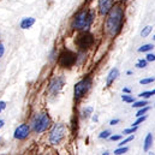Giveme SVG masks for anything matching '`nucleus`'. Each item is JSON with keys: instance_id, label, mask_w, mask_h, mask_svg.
<instances>
[{"instance_id": "nucleus-1", "label": "nucleus", "mask_w": 155, "mask_h": 155, "mask_svg": "<svg viewBox=\"0 0 155 155\" xmlns=\"http://www.w3.org/2000/svg\"><path fill=\"white\" fill-rule=\"evenodd\" d=\"M108 12L110 15L106 22V29L112 36H114L121 29L123 21H124V11L120 6H114Z\"/></svg>"}, {"instance_id": "nucleus-2", "label": "nucleus", "mask_w": 155, "mask_h": 155, "mask_svg": "<svg viewBox=\"0 0 155 155\" xmlns=\"http://www.w3.org/2000/svg\"><path fill=\"white\" fill-rule=\"evenodd\" d=\"M49 124H51V119H49V117L47 116L46 113H40V114H38V116L34 118V120H33L34 130H35L38 134L43 132L45 130H47L48 126H49Z\"/></svg>"}, {"instance_id": "nucleus-3", "label": "nucleus", "mask_w": 155, "mask_h": 155, "mask_svg": "<svg viewBox=\"0 0 155 155\" xmlns=\"http://www.w3.org/2000/svg\"><path fill=\"white\" fill-rule=\"evenodd\" d=\"M65 131H66V129H65V125L64 124H61V123H59V124H57L54 127H53V130H52V132H51V136H49V142L52 143V144H59L61 141H63V138L65 137Z\"/></svg>"}, {"instance_id": "nucleus-4", "label": "nucleus", "mask_w": 155, "mask_h": 155, "mask_svg": "<svg viewBox=\"0 0 155 155\" xmlns=\"http://www.w3.org/2000/svg\"><path fill=\"white\" fill-rule=\"evenodd\" d=\"M75 42H76V45H77V47L79 49L85 51V49H88L89 47L93 46V43H94V38H93V35L89 34V33H82V34H79L77 36V39H76Z\"/></svg>"}, {"instance_id": "nucleus-5", "label": "nucleus", "mask_w": 155, "mask_h": 155, "mask_svg": "<svg viewBox=\"0 0 155 155\" xmlns=\"http://www.w3.org/2000/svg\"><path fill=\"white\" fill-rule=\"evenodd\" d=\"M76 61V54L70 51H64L59 57V65L63 68H71Z\"/></svg>"}, {"instance_id": "nucleus-6", "label": "nucleus", "mask_w": 155, "mask_h": 155, "mask_svg": "<svg viewBox=\"0 0 155 155\" xmlns=\"http://www.w3.org/2000/svg\"><path fill=\"white\" fill-rule=\"evenodd\" d=\"M90 85H91V79L90 78H84L81 82H78L75 85V97L81 99L90 89Z\"/></svg>"}, {"instance_id": "nucleus-7", "label": "nucleus", "mask_w": 155, "mask_h": 155, "mask_svg": "<svg viewBox=\"0 0 155 155\" xmlns=\"http://www.w3.org/2000/svg\"><path fill=\"white\" fill-rule=\"evenodd\" d=\"M87 15H88V11L87 10H83V11H81L77 16L75 17V21L72 23V27L75 29H84L85 21H87Z\"/></svg>"}, {"instance_id": "nucleus-8", "label": "nucleus", "mask_w": 155, "mask_h": 155, "mask_svg": "<svg viewBox=\"0 0 155 155\" xmlns=\"http://www.w3.org/2000/svg\"><path fill=\"white\" fill-rule=\"evenodd\" d=\"M28 136H29V126L27 124H21L15 131V138L17 140H24Z\"/></svg>"}, {"instance_id": "nucleus-9", "label": "nucleus", "mask_w": 155, "mask_h": 155, "mask_svg": "<svg viewBox=\"0 0 155 155\" xmlns=\"http://www.w3.org/2000/svg\"><path fill=\"white\" fill-rule=\"evenodd\" d=\"M63 84H64V78L63 77H57L52 81V83L49 84V91L52 94H57L61 88H63Z\"/></svg>"}, {"instance_id": "nucleus-10", "label": "nucleus", "mask_w": 155, "mask_h": 155, "mask_svg": "<svg viewBox=\"0 0 155 155\" xmlns=\"http://www.w3.org/2000/svg\"><path fill=\"white\" fill-rule=\"evenodd\" d=\"M113 6V0H99V8L101 15H107Z\"/></svg>"}, {"instance_id": "nucleus-11", "label": "nucleus", "mask_w": 155, "mask_h": 155, "mask_svg": "<svg viewBox=\"0 0 155 155\" xmlns=\"http://www.w3.org/2000/svg\"><path fill=\"white\" fill-rule=\"evenodd\" d=\"M118 76H119V71H118V69H112V70L110 71V74H108L107 78H106V84H107V85H111V83H112Z\"/></svg>"}, {"instance_id": "nucleus-12", "label": "nucleus", "mask_w": 155, "mask_h": 155, "mask_svg": "<svg viewBox=\"0 0 155 155\" xmlns=\"http://www.w3.org/2000/svg\"><path fill=\"white\" fill-rule=\"evenodd\" d=\"M34 23H35V18H33V17L23 18V21L21 22V28H22V29H28V28H30Z\"/></svg>"}, {"instance_id": "nucleus-13", "label": "nucleus", "mask_w": 155, "mask_h": 155, "mask_svg": "<svg viewBox=\"0 0 155 155\" xmlns=\"http://www.w3.org/2000/svg\"><path fill=\"white\" fill-rule=\"evenodd\" d=\"M93 19H94V11H90V12H88V15H87V21H85L84 30H88V29H89V27H90L91 23H93Z\"/></svg>"}, {"instance_id": "nucleus-14", "label": "nucleus", "mask_w": 155, "mask_h": 155, "mask_svg": "<svg viewBox=\"0 0 155 155\" xmlns=\"http://www.w3.org/2000/svg\"><path fill=\"white\" fill-rule=\"evenodd\" d=\"M152 143H153V137H152V134H148L147 137H146V141H144V150L148 152L149 148L152 147Z\"/></svg>"}, {"instance_id": "nucleus-15", "label": "nucleus", "mask_w": 155, "mask_h": 155, "mask_svg": "<svg viewBox=\"0 0 155 155\" xmlns=\"http://www.w3.org/2000/svg\"><path fill=\"white\" fill-rule=\"evenodd\" d=\"M153 30V27H150V25H148V27H146L143 30H142V33H141V36L142 38H146V36H148L149 34H150V31Z\"/></svg>"}, {"instance_id": "nucleus-16", "label": "nucleus", "mask_w": 155, "mask_h": 155, "mask_svg": "<svg viewBox=\"0 0 155 155\" xmlns=\"http://www.w3.org/2000/svg\"><path fill=\"white\" fill-rule=\"evenodd\" d=\"M153 48H154L153 45H144V46H142V47L138 48V52H147V51H150Z\"/></svg>"}, {"instance_id": "nucleus-17", "label": "nucleus", "mask_w": 155, "mask_h": 155, "mask_svg": "<svg viewBox=\"0 0 155 155\" xmlns=\"http://www.w3.org/2000/svg\"><path fill=\"white\" fill-rule=\"evenodd\" d=\"M146 66H147V60H143V59H140L136 64V68H138V69H143Z\"/></svg>"}, {"instance_id": "nucleus-18", "label": "nucleus", "mask_w": 155, "mask_h": 155, "mask_svg": "<svg viewBox=\"0 0 155 155\" xmlns=\"http://www.w3.org/2000/svg\"><path fill=\"white\" fill-rule=\"evenodd\" d=\"M154 94H155V90H150V91H143V93H141L140 96L141 97H149V96H152Z\"/></svg>"}, {"instance_id": "nucleus-19", "label": "nucleus", "mask_w": 155, "mask_h": 155, "mask_svg": "<svg viewBox=\"0 0 155 155\" xmlns=\"http://www.w3.org/2000/svg\"><path fill=\"white\" fill-rule=\"evenodd\" d=\"M148 111H149V108H148V107H146V106H143V107H142V108H141V110L137 112V114H136V116H137V117L143 116V114H146Z\"/></svg>"}, {"instance_id": "nucleus-20", "label": "nucleus", "mask_w": 155, "mask_h": 155, "mask_svg": "<svg viewBox=\"0 0 155 155\" xmlns=\"http://www.w3.org/2000/svg\"><path fill=\"white\" fill-rule=\"evenodd\" d=\"M126 152H127V148H126V147H123V146H121V147H120L119 149H116V150H114V154H117V155L124 154V153H126Z\"/></svg>"}, {"instance_id": "nucleus-21", "label": "nucleus", "mask_w": 155, "mask_h": 155, "mask_svg": "<svg viewBox=\"0 0 155 155\" xmlns=\"http://www.w3.org/2000/svg\"><path fill=\"white\" fill-rule=\"evenodd\" d=\"M110 135H111V131H110V130H105V131H102V132L99 135V137H100V138H107V137H110Z\"/></svg>"}, {"instance_id": "nucleus-22", "label": "nucleus", "mask_w": 155, "mask_h": 155, "mask_svg": "<svg viewBox=\"0 0 155 155\" xmlns=\"http://www.w3.org/2000/svg\"><path fill=\"white\" fill-rule=\"evenodd\" d=\"M144 120H146V117H143V116L138 117V119H137V120H136V121L132 124V126H138V125H140L141 123H143Z\"/></svg>"}, {"instance_id": "nucleus-23", "label": "nucleus", "mask_w": 155, "mask_h": 155, "mask_svg": "<svg viewBox=\"0 0 155 155\" xmlns=\"http://www.w3.org/2000/svg\"><path fill=\"white\" fill-rule=\"evenodd\" d=\"M136 129H137V126H132V127H130V129H125L124 130V135H129V134H134L135 131H136Z\"/></svg>"}, {"instance_id": "nucleus-24", "label": "nucleus", "mask_w": 155, "mask_h": 155, "mask_svg": "<svg viewBox=\"0 0 155 155\" xmlns=\"http://www.w3.org/2000/svg\"><path fill=\"white\" fill-rule=\"evenodd\" d=\"M152 82H154V77L144 78V79H141V81H140L141 84H148V83H152Z\"/></svg>"}, {"instance_id": "nucleus-25", "label": "nucleus", "mask_w": 155, "mask_h": 155, "mask_svg": "<svg viewBox=\"0 0 155 155\" xmlns=\"http://www.w3.org/2000/svg\"><path fill=\"white\" fill-rule=\"evenodd\" d=\"M146 105H148L147 101H138V102H135L132 106H134V107H143V106H146Z\"/></svg>"}, {"instance_id": "nucleus-26", "label": "nucleus", "mask_w": 155, "mask_h": 155, "mask_svg": "<svg viewBox=\"0 0 155 155\" xmlns=\"http://www.w3.org/2000/svg\"><path fill=\"white\" fill-rule=\"evenodd\" d=\"M121 100L125 101V102H134V99L131 96H127V95H123L121 96Z\"/></svg>"}, {"instance_id": "nucleus-27", "label": "nucleus", "mask_w": 155, "mask_h": 155, "mask_svg": "<svg viewBox=\"0 0 155 155\" xmlns=\"http://www.w3.org/2000/svg\"><path fill=\"white\" fill-rule=\"evenodd\" d=\"M132 140H134V136H129V137H127V138H126V140H124V141H123V142H120V143H119V146H120V147H121V146H124V144H125V143H127V142H131V141H132Z\"/></svg>"}, {"instance_id": "nucleus-28", "label": "nucleus", "mask_w": 155, "mask_h": 155, "mask_svg": "<svg viewBox=\"0 0 155 155\" xmlns=\"http://www.w3.org/2000/svg\"><path fill=\"white\" fill-rule=\"evenodd\" d=\"M91 112H93V107H88L87 110H84V112H83V117H85V118H87V117L89 116V113H91Z\"/></svg>"}, {"instance_id": "nucleus-29", "label": "nucleus", "mask_w": 155, "mask_h": 155, "mask_svg": "<svg viewBox=\"0 0 155 155\" xmlns=\"http://www.w3.org/2000/svg\"><path fill=\"white\" fill-rule=\"evenodd\" d=\"M147 60H148V61H154L155 60L154 53H153V54H152V53H150V54H148V55H147Z\"/></svg>"}, {"instance_id": "nucleus-30", "label": "nucleus", "mask_w": 155, "mask_h": 155, "mask_svg": "<svg viewBox=\"0 0 155 155\" xmlns=\"http://www.w3.org/2000/svg\"><path fill=\"white\" fill-rule=\"evenodd\" d=\"M5 107H6V104H5L4 101H0V112H1L2 110H5Z\"/></svg>"}, {"instance_id": "nucleus-31", "label": "nucleus", "mask_w": 155, "mask_h": 155, "mask_svg": "<svg viewBox=\"0 0 155 155\" xmlns=\"http://www.w3.org/2000/svg\"><path fill=\"white\" fill-rule=\"evenodd\" d=\"M120 135H116V136H111V140L112 141H118V140H120Z\"/></svg>"}, {"instance_id": "nucleus-32", "label": "nucleus", "mask_w": 155, "mask_h": 155, "mask_svg": "<svg viewBox=\"0 0 155 155\" xmlns=\"http://www.w3.org/2000/svg\"><path fill=\"white\" fill-rule=\"evenodd\" d=\"M4 45L2 43H0V57H2V54H4Z\"/></svg>"}, {"instance_id": "nucleus-33", "label": "nucleus", "mask_w": 155, "mask_h": 155, "mask_svg": "<svg viewBox=\"0 0 155 155\" xmlns=\"http://www.w3.org/2000/svg\"><path fill=\"white\" fill-rule=\"evenodd\" d=\"M117 123H119V119H113V120H111V125H116Z\"/></svg>"}, {"instance_id": "nucleus-34", "label": "nucleus", "mask_w": 155, "mask_h": 155, "mask_svg": "<svg viewBox=\"0 0 155 155\" xmlns=\"http://www.w3.org/2000/svg\"><path fill=\"white\" fill-rule=\"evenodd\" d=\"M2 126H4V120H1V119H0V129H1Z\"/></svg>"}, {"instance_id": "nucleus-35", "label": "nucleus", "mask_w": 155, "mask_h": 155, "mask_svg": "<svg viewBox=\"0 0 155 155\" xmlns=\"http://www.w3.org/2000/svg\"><path fill=\"white\" fill-rule=\"evenodd\" d=\"M124 91H125V93H129V91H130V89H129V88H124Z\"/></svg>"}]
</instances>
